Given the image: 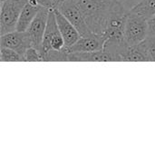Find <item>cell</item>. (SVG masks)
<instances>
[{
	"instance_id": "ac0fdd59",
	"label": "cell",
	"mask_w": 155,
	"mask_h": 155,
	"mask_svg": "<svg viewBox=\"0 0 155 155\" xmlns=\"http://www.w3.org/2000/svg\"><path fill=\"white\" fill-rule=\"evenodd\" d=\"M127 9L132 10L136 5H138L142 0H119Z\"/></svg>"
},
{
	"instance_id": "52a82bcc",
	"label": "cell",
	"mask_w": 155,
	"mask_h": 155,
	"mask_svg": "<svg viewBox=\"0 0 155 155\" xmlns=\"http://www.w3.org/2000/svg\"><path fill=\"white\" fill-rule=\"evenodd\" d=\"M58 10L73 24L81 36H88L93 34L83 14L72 0H67Z\"/></svg>"
},
{
	"instance_id": "4fadbf2b",
	"label": "cell",
	"mask_w": 155,
	"mask_h": 155,
	"mask_svg": "<svg viewBox=\"0 0 155 155\" xmlns=\"http://www.w3.org/2000/svg\"><path fill=\"white\" fill-rule=\"evenodd\" d=\"M121 61L125 62H148L144 54L140 50V48L136 46H128L122 54H121Z\"/></svg>"
},
{
	"instance_id": "ffe728a7",
	"label": "cell",
	"mask_w": 155,
	"mask_h": 155,
	"mask_svg": "<svg viewBox=\"0 0 155 155\" xmlns=\"http://www.w3.org/2000/svg\"><path fill=\"white\" fill-rule=\"evenodd\" d=\"M36 2L42 7H45V8H48V9H54L52 0H36Z\"/></svg>"
},
{
	"instance_id": "8fae6325",
	"label": "cell",
	"mask_w": 155,
	"mask_h": 155,
	"mask_svg": "<svg viewBox=\"0 0 155 155\" xmlns=\"http://www.w3.org/2000/svg\"><path fill=\"white\" fill-rule=\"evenodd\" d=\"M68 61L74 62H114V57L104 49L92 52H75L70 53Z\"/></svg>"
},
{
	"instance_id": "30bf717a",
	"label": "cell",
	"mask_w": 155,
	"mask_h": 155,
	"mask_svg": "<svg viewBox=\"0 0 155 155\" xmlns=\"http://www.w3.org/2000/svg\"><path fill=\"white\" fill-rule=\"evenodd\" d=\"M54 10L58 28L64 38V45L66 47H70L79 40L81 35L79 34L77 29L73 25V24L58 9H54Z\"/></svg>"
},
{
	"instance_id": "5bb4252c",
	"label": "cell",
	"mask_w": 155,
	"mask_h": 155,
	"mask_svg": "<svg viewBox=\"0 0 155 155\" xmlns=\"http://www.w3.org/2000/svg\"><path fill=\"white\" fill-rule=\"evenodd\" d=\"M131 11L137 13L149 20L155 15V0H142Z\"/></svg>"
},
{
	"instance_id": "44dd1931",
	"label": "cell",
	"mask_w": 155,
	"mask_h": 155,
	"mask_svg": "<svg viewBox=\"0 0 155 155\" xmlns=\"http://www.w3.org/2000/svg\"><path fill=\"white\" fill-rule=\"evenodd\" d=\"M67 0H52L54 9H59Z\"/></svg>"
},
{
	"instance_id": "8992f818",
	"label": "cell",
	"mask_w": 155,
	"mask_h": 155,
	"mask_svg": "<svg viewBox=\"0 0 155 155\" xmlns=\"http://www.w3.org/2000/svg\"><path fill=\"white\" fill-rule=\"evenodd\" d=\"M50 10L51 9L42 7L37 15L35 17V19L29 25L28 29L26 30L28 36L30 38L31 46L36 48L41 54L43 52L44 36L47 25L48 14Z\"/></svg>"
},
{
	"instance_id": "5b68a950",
	"label": "cell",
	"mask_w": 155,
	"mask_h": 155,
	"mask_svg": "<svg viewBox=\"0 0 155 155\" xmlns=\"http://www.w3.org/2000/svg\"><path fill=\"white\" fill-rule=\"evenodd\" d=\"M64 46H65L64 41L60 33L59 28H58L54 10L51 9L48 14L47 25H46V28H45V36H44L42 55L44 53H45L51 49L61 50Z\"/></svg>"
},
{
	"instance_id": "9c48e42d",
	"label": "cell",
	"mask_w": 155,
	"mask_h": 155,
	"mask_svg": "<svg viewBox=\"0 0 155 155\" xmlns=\"http://www.w3.org/2000/svg\"><path fill=\"white\" fill-rule=\"evenodd\" d=\"M106 37L104 34L93 33L88 36H81L79 40L72 46L67 47L69 53L75 52H92L104 49Z\"/></svg>"
},
{
	"instance_id": "7c38bea8",
	"label": "cell",
	"mask_w": 155,
	"mask_h": 155,
	"mask_svg": "<svg viewBox=\"0 0 155 155\" xmlns=\"http://www.w3.org/2000/svg\"><path fill=\"white\" fill-rule=\"evenodd\" d=\"M41 8H42V6L31 5L27 1L26 5L24 6L22 12L20 14V16L18 18L16 30L20 31V32H25L28 29L29 25H31V23L33 22V20L35 19V17L39 13Z\"/></svg>"
},
{
	"instance_id": "2e32d148",
	"label": "cell",
	"mask_w": 155,
	"mask_h": 155,
	"mask_svg": "<svg viewBox=\"0 0 155 155\" xmlns=\"http://www.w3.org/2000/svg\"><path fill=\"white\" fill-rule=\"evenodd\" d=\"M1 54L0 58L2 62H21L25 61L24 58L15 50L11 48H7L5 46H1Z\"/></svg>"
},
{
	"instance_id": "d6986e66",
	"label": "cell",
	"mask_w": 155,
	"mask_h": 155,
	"mask_svg": "<svg viewBox=\"0 0 155 155\" xmlns=\"http://www.w3.org/2000/svg\"><path fill=\"white\" fill-rule=\"evenodd\" d=\"M149 25V35L150 36H155V15L148 20Z\"/></svg>"
},
{
	"instance_id": "ba28073f",
	"label": "cell",
	"mask_w": 155,
	"mask_h": 155,
	"mask_svg": "<svg viewBox=\"0 0 155 155\" xmlns=\"http://www.w3.org/2000/svg\"><path fill=\"white\" fill-rule=\"evenodd\" d=\"M1 46L11 48L16 51L25 60V54L26 50L31 46L30 38L27 32L13 31L8 34L1 35L0 39Z\"/></svg>"
},
{
	"instance_id": "7a4b0ae2",
	"label": "cell",
	"mask_w": 155,
	"mask_h": 155,
	"mask_svg": "<svg viewBox=\"0 0 155 155\" xmlns=\"http://www.w3.org/2000/svg\"><path fill=\"white\" fill-rule=\"evenodd\" d=\"M131 10L127 9L119 0H114L107 21V27L104 33L106 41L122 43L126 17Z\"/></svg>"
},
{
	"instance_id": "e0dca14e",
	"label": "cell",
	"mask_w": 155,
	"mask_h": 155,
	"mask_svg": "<svg viewBox=\"0 0 155 155\" xmlns=\"http://www.w3.org/2000/svg\"><path fill=\"white\" fill-rule=\"evenodd\" d=\"M25 62H41L43 61V57H42V54L35 47L30 46L25 54Z\"/></svg>"
},
{
	"instance_id": "3957f363",
	"label": "cell",
	"mask_w": 155,
	"mask_h": 155,
	"mask_svg": "<svg viewBox=\"0 0 155 155\" xmlns=\"http://www.w3.org/2000/svg\"><path fill=\"white\" fill-rule=\"evenodd\" d=\"M149 35L148 19L144 16L130 11L126 17L124 40L128 46H136L146 39Z\"/></svg>"
},
{
	"instance_id": "9a60e30c",
	"label": "cell",
	"mask_w": 155,
	"mask_h": 155,
	"mask_svg": "<svg viewBox=\"0 0 155 155\" xmlns=\"http://www.w3.org/2000/svg\"><path fill=\"white\" fill-rule=\"evenodd\" d=\"M137 46L144 54L148 62H155V36L148 35L146 39Z\"/></svg>"
},
{
	"instance_id": "6da1fadb",
	"label": "cell",
	"mask_w": 155,
	"mask_h": 155,
	"mask_svg": "<svg viewBox=\"0 0 155 155\" xmlns=\"http://www.w3.org/2000/svg\"><path fill=\"white\" fill-rule=\"evenodd\" d=\"M83 14L93 33L104 34L114 0H72Z\"/></svg>"
},
{
	"instance_id": "277c9868",
	"label": "cell",
	"mask_w": 155,
	"mask_h": 155,
	"mask_svg": "<svg viewBox=\"0 0 155 155\" xmlns=\"http://www.w3.org/2000/svg\"><path fill=\"white\" fill-rule=\"evenodd\" d=\"M28 0H5L0 5V35L16 30L20 14Z\"/></svg>"
}]
</instances>
